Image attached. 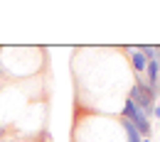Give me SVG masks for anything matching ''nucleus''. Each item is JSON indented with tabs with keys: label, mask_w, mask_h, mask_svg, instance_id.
Here are the masks:
<instances>
[{
	"label": "nucleus",
	"mask_w": 160,
	"mask_h": 142,
	"mask_svg": "<svg viewBox=\"0 0 160 142\" xmlns=\"http://www.w3.org/2000/svg\"><path fill=\"white\" fill-rule=\"evenodd\" d=\"M155 61H158V71H160V54H158V59H155Z\"/></svg>",
	"instance_id": "0eeeda50"
},
{
	"label": "nucleus",
	"mask_w": 160,
	"mask_h": 142,
	"mask_svg": "<svg viewBox=\"0 0 160 142\" xmlns=\"http://www.w3.org/2000/svg\"><path fill=\"white\" fill-rule=\"evenodd\" d=\"M131 101L138 105L140 110L145 113V115H150L153 118V108H155V101H158V96L150 91V86L145 83V76H136V83H133V88H131V96H128Z\"/></svg>",
	"instance_id": "f03ea898"
},
{
	"label": "nucleus",
	"mask_w": 160,
	"mask_h": 142,
	"mask_svg": "<svg viewBox=\"0 0 160 142\" xmlns=\"http://www.w3.org/2000/svg\"><path fill=\"white\" fill-rule=\"evenodd\" d=\"M153 118H158V120H160V101H158V105L153 108Z\"/></svg>",
	"instance_id": "423d86ee"
},
{
	"label": "nucleus",
	"mask_w": 160,
	"mask_h": 142,
	"mask_svg": "<svg viewBox=\"0 0 160 142\" xmlns=\"http://www.w3.org/2000/svg\"><path fill=\"white\" fill-rule=\"evenodd\" d=\"M143 142H153V140H148V137H145V140H143Z\"/></svg>",
	"instance_id": "6e6552de"
},
{
	"label": "nucleus",
	"mask_w": 160,
	"mask_h": 142,
	"mask_svg": "<svg viewBox=\"0 0 160 142\" xmlns=\"http://www.w3.org/2000/svg\"><path fill=\"white\" fill-rule=\"evenodd\" d=\"M153 142H155V140H153Z\"/></svg>",
	"instance_id": "1a4fd4ad"
},
{
	"label": "nucleus",
	"mask_w": 160,
	"mask_h": 142,
	"mask_svg": "<svg viewBox=\"0 0 160 142\" xmlns=\"http://www.w3.org/2000/svg\"><path fill=\"white\" fill-rule=\"evenodd\" d=\"M138 49L145 54V59H148V61H155V59H158V54H160L158 47H150V44H140Z\"/></svg>",
	"instance_id": "39448f33"
},
{
	"label": "nucleus",
	"mask_w": 160,
	"mask_h": 142,
	"mask_svg": "<svg viewBox=\"0 0 160 142\" xmlns=\"http://www.w3.org/2000/svg\"><path fill=\"white\" fill-rule=\"evenodd\" d=\"M128 54H131V57H128V59H131V66H133V69L138 71L140 76H143V74H145V66H148V59H145V54L140 52L138 47H128Z\"/></svg>",
	"instance_id": "7ed1b4c3"
},
{
	"label": "nucleus",
	"mask_w": 160,
	"mask_h": 142,
	"mask_svg": "<svg viewBox=\"0 0 160 142\" xmlns=\"http://www.w3.org/2000/svg\"><path fill=\"white\" fill-rule=\"evenodd\" d=\"M121 118H126V120L131 122L136 130L140 132V137L145 140H150V135H153V125H150V115H145L143 110H140L136 103L131 101V98H126V103H123V110H121Z\"/></svg>",
	"instance_id": "f257e3e1"
},
{
	"label": "nucleus",
	"mask_w": 160,
	"mask_h": 142,
	"mask_svg": "<svg viewBox=\"0 0 160 142\" xmlns=\"http://www.w3.org/2000/svg\"><path fill=\"white\" fill-rule=\"evenodd\" d=\"M121 127L126 130V140H128V142H143L140 132H138V130H136V127H133L128 120H126V118H121Z\"/></svg>",
	"instance_id": "20e7f679"
}]
</instances>
